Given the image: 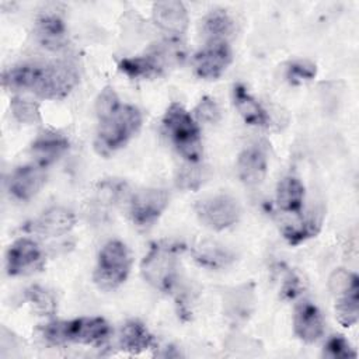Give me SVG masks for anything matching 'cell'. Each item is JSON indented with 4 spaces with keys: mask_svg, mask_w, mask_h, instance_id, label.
Wrapping results in <instances>:
<instances>
[{
    "mask_svg": "<svg viewBox=\"0 0 359 359\" xmlns=\"http://www.w3.org/2000/svg\"><path fill=\"white\" fill-rule=\"evenodd\" d=\"M130 254L128 247L119 240L104 244L98 254L94 271V282L102 290H112L122 285L130 271Z\"/></svg>",
    "mask_w": 359,
    "mask_h": 359,
    "instance_id": "7",
    "label": "cell"
},
{
    "mask_svg": "<svg viewBox=\"0 0 359 359\" xmlns=\"http://www.w3.org/2000/svg\"><path fill=\"white\" fill-rule=\"evenodd\" d=\"M142 114L133 105H121L114 114L100 121L94 147L98 154L108 156L125 146L140 129Z\"/></svg>",
    "mask_w": 359,
    "mask_h": 359,
    "instance_id": "3",
    "label": "cell"
},
{
    "mask_svg": "<svg viewBox=\"0 0 359 359\" xmlns=\"http://www.w3.org/2000/svg\"><path fill=\"white\" fill-rule=\"evenodd\" d=\"M268 171V144L257 140L245 146L237 158L238 178L250 187L259 185Z\"/></svg>",
    "mask_w": 359,
    "mask_h": 359,
    "instance_id": "12",
    "label": "cell"
},
{
    "mask_svg": "<svg viewBox=\"0 0 359 359\" xmlns=\"http://www.w3.org/2000/svg\"><path fill=\"white\" fill-rule=\"evenodd\" d=\"M163 126L177 151L185 161L198 163L202 158L201 129L194 116L180 104L171 102L163 116Z\"/></svg>",
    "mask_w": 359,
    "mask_h": 359,
    "instance_id": "4",
    "label": "cell"
},
{
    "mask_svg": "<svg viewBox=\"0 0 359 359\" xmlns=\"http://www.w3.org/2000/svg\"><path fill=\"white\" fill-rule=\"evenodd\" d=\"M233 102L245 123L265 128L269 125V115L265 108L251 95L247 87L237 83L233 88Z\"/></svg>",
    "mask_w": 359,
    "mask_h": 359,
    "instance_id": "18",
    "label": "cell"
},
{
    "mask_svg": "<svg viewBox=\"0 0 359 359\" xmlns=\"http://www.w3.org/2000/svg\"><path fill=\"white\" fill-rule=\"evenodd\" d=\"M182 55L181 46L177 42L157 43L144 55L122 59L119 62V70L130 79H153L161 76Z\"/></svg>",
    "mask_w": 359,
    "mask_h": 359,
    "instance_id": "6",
    "label": "cell"
},
{
    "mask_svg": "<svg viewBox=\"0 0 359 359\" xmlns=\"http://www.w3.org/2000/svg\"><path fill=\"white\" fill-rule=\"evenodd\" d=\"M111 327L102 317H80L70 321L49 323L42 330V337L53 344L67 342L81 345H101L108 339Z\"/></svg>",
    "mask_w": 359,
    "mask_h": 359,
    "instance_id": "2",
    "label": "cell"
},
{
    "mask_svg": "<svg viewBox=\"0 0 359 359\" xmlns=\"http://www.w3.org/2000/svg\"><path fill=\"white\" fill-rule=\"evenodd\" d=\"M178 247L171 243H156L140 264L142 276L161 292H171L178 279Z\"/></svg>",
    "mask_w": 359,
    "mask_h": 359,
    "instance_id": "5",
    "label": "cell"
},
{
    "mask_svg": "<svg viewBox=\"0 0 359 359\" xmlns=\"http://www.w3.org/2000/svg\"><path fill=\"white\" fill-rule=\"evenodd\" d=\"M321 222H323V216L321 212H313L310 216H307L304 220H300L296 226H286L282 229L283 237L287 240L289 244L296 245L300 244L303 241H306L307 238L316 236L320 231L321 227Z\"/></svg>",
    "mask_w": 359,
    "mask_h": 359,
    "instance_id": "25",
    "label": "cell"
},
{
    "mask_svg": "<svg viewBox=\"0 0 359 359\" xmlns=\"http://www.w3.org/2000/svg\"><path fill=\"white\" fill-rule=\"evenodd\" d=\"M231 63V49L229 42H206V45L195 53L192 65L198 77L215 80L220 77Z\"/></svg>",
    "mask_w": 359,
    "mask_h": 359,
    "instance_id": "11",
    "label": "cell"
},
{
    "mask_svg": "<svg viewBox=\"0 0 359 359\" xmlns=\"http://www.w3.org/2000/svg\"><path fill=\"white\" fill-rule=\"evenodd\" d=\"M24 300L41 316H52L56 311V302L50 292L39 285H32L24 292Z\"/></svg>",
    "mask_w": 359,
    "mask_h": 359,
    "instance_id": "27",
    "label": "cell"
},
{
    "mask_svg": "<svg viewBox=\"0 0 359 359\" xmlns=\"http://www.w3.org/2000/svg\"><path fill=\"white\" fill-rule=\"evenodd\" d=\"M154 345V337L137 320L125 323L119 334V348L129 353H140Z\"/></svg>",
    "mask_w": 359,
    "mask_h": 359,
    "instance_id": "21",
    "label": "cell"
},
{
    "mask_svg": "<svg viewBox=\"0 0 359 359\" xmlns=\"http://www.w3.org/2000/svg\"><path fill=\"white\" fill-rule=\"evenodd\" d=\"M335 317L344 327H352L359 318V280L334 293Z\"/></svg>",
    "mask_w": 359,
    "mask_h": 359,
    "instance_id": "23",
    "label": "cell"
},
{
    "mask_svg": "<svg viewBox=\"0 0 359 359\" xmlns=\"http://www.w3.org/2000/svg\"><path fill=\"white\" fill-rule=\"evenodd\" d=\"M122 104L119 102V98L114 90V87L107 86L101 90V93L98 94L97 100H95V112L98 119H104L107 116H109L111 114H114Z\"/></svg>",
    "mask_w": 359,
    "mask_h": 359,
    "instance_id": "31",
    "label": "cell"
},
{
    "mask_svg": "<svg viewBox=\"0 0 359 359\" xmlns=\"http://www.w3.org/2000/svg\"><path fill=\"white\" fill-rule=\"evenodd\" d=\"M45 178L43 167L38 164L17 167L7 180V191L15 201H29L43 187Z\"/></svg>",
    "mask_w": 359,
    "mask_h": 359,
    "instance_id": "13",
    "label": "cell"
},
{
    "mask_svg": "<svg viewBox=\"0 0 359 359\" xmlns=\"http://www.w3.org/2000/svg\"><path fill=\"white\" fill-rule=\"evenodd\" d=\"M69 149V140L65 135L45 129L42 130L31 144V153L34 156L35 164L41 167H46L55 163L65 151Z\"/></svg>",
    "mask_w": 359,
    "mask_h": 359,
    "instance_id": "16",
    "label": "cell"
},
{
    "mask_svg": "<svg viewBox=\"0 0 359 359\" xmlns=\"http://www.w3.org/2000/svg\"><path fill=\"white\" fill-rule=\"evenodd\" d=\"M128 191L129 189L123 181L107 180L98 185L97 195L102 203L115 205V203H119L121 201L126 199Z\"/></svg>",
    "mask_w": 359,
    "mask_h": 359,
    "instance_id": "29",
    "label": "cell"
},
{
    "mask_svg": "<svg viewBox=\"0 0 359 359\" xmlns=\"http://www.w3.org/2000/svg\"><path fill=\"white\" fill-rule=\"evenodd\" d=\"M74 223H76V217L72 210L62 206H53L45 210L34 222L32 227L39 234L55 237V236H62L70 231Z\"/></svg>",
    "mask_w": 359,
    "mask_h": 359,
    "instance_id": "19",
    "label": "cell"
},
{
    "mask_svg": "<svg viewBox=\"0 0 359 359\" xmlns=\"http://www.w3.org/2000/svg\"><path fill=\"white\" fill-rule=\"evenodd\" d=\"M10 108L13 115L17 121L22 123H36L41 122V111L38 102L22 98V97H14L10 102Z\"/></svg>",
    "mask_w": 359,
    "mask_h": 359,
    "instance_id": "28",
    "label": "cell"
},
{
    "mask_svg": "<svg viewBox=\"0 0 359 359\" xmlns=\"http://www.w3.org/2000/svg\"><path fill=\"white\" fill-rule=\"evenodd\" d=\"M323 355L331 359L356 358V352L351 348L349 342L342 335H332L324 345Z\"/></svg>",
    "mask_w": 359,
    "mask_h": 359,
    "instance_id": "32",
    "label": "cell"
},
{
    "mask_svg": "<svg viewBox=\"0 0 359 359\" xmlns=\"http://www.w3.org/2000/svg\"><path fill=\"white\" fill-rule=\"evenodd\" d=\"M195 213L203 226L220 231L238 222L241 209L237 199L226 194H219L198 201L195 203Z\"/></svg>",
    "mask_w": 359,
    "mask_h": 359,
    "instance_id": "8",
    "label": "cell"
},
{
    "mask_svg": "<svg viewBox=\"0 0 359 359\" xmlns=\"http://www.w3.org/2000/svg\"><path fill=\"white\" fill-rule=\"evenodd\" d=\"M153 21L163 31L181 35L188 28V13L185 6L177 0H165L157 1L153 4Z\"/></svg>",
    "mask_w": 359,
    "mask_h": 359,
    "instance_id": "15",
    "label": "cell"
},
{
    "mask_svg": "<svg viewBox=\"0 0 359 359\" xmlns=\"http://www.w3.org/2000/svg\"><path fill=\"white\" fill-rule=\"evenodd\" d=\"M35 34L39 43L50 50L63 48L67 42V31L63 18L55 10L41 13L36 20Z\"/></svg>",
    "mask_w": 359,
    "mask_h": 359,
    "instance_id": "17",
    "label": "cell"
},
{
    "mask_svg": "<svg viewBox=\"0 0 359 359\" xmlns=\"http://www.w3.org/2000/svg\"><path fill=\"white\" fill-rule=\"evenodd\" d=\"M1 83L6 88L31 91L43 100H62L79 83V70L69 60L24 63L6 70Z\"/></svg>",
    "mask_w": 359,
    "mask_h": 359,
    "instance_id": "1",
    "label": "cell"
},
{
    "mask_svg": "<svg viewBox=\"0 0 359 359\" xmlns=\"http://www.w3.org/2000/svg\"><path fill=\"white\" fill-rule=\"evenodd\" d=\"M304 201V185L293 175L282 178L276 187V203L282 212L300 213Z\"/></svg>",
    "mask_w": 359,
    "mask_h": 359,
    "instance_id": "20",
    "label": "cell"
},
{
    "mask_svg": "<svg viewBox=\"0 0 359 359\" xmlns=\"http://www.w3.org/2000/svg\"><path fill=\"white\" fill-rule=\"evenodd\" d=\"M234 254L217 241H202L194 250V259L209 269H222L234 261Z\"/></svg>",
    "mask_w": 359,
    "mask_h": 359,
    "instance_id": "22",
    "label": "cell"
},
{
    "mask_svg": "<svg viewBox=\"0 0 359 359\" xmlns=\"http://www.w3.org/2000/svg\"><path fill=\"white\" fill-rule=\"evenodd\" d=\"M45 257L41 247L31 238L15 240L6 255V269L10 276L29 275L42 269Z\"/></svg>",
    "mask_w": 359,
    "mask_h": 359,
    "instance_id": "10",
    "label": "cell"
},
{
    "mask_svg": "<svg viewBox=\"0 0 359 359\" xmlns=\"http://www.w3.org/2000/svg\"><path fill=\"white\" fill-rule=\"evenodd\" d=\"M324 317L314 303L302 300L294 307L293 330L303 342L311 344L320 339L324 334Z\"/></svg>",
    "mask_w": 359,
    "mask_h": 359,
    "instance_id": "14",
    "label": "cell"
},
{
    "mask_svg": "<svg viewBox=\"0 0 359 359\" xmlns=\"http://www.w3.org/2000/svg\"><path fill=\"white\" fill-rule=\"evenodd\" d=\"M195 118L201 122L216 123L220 119V108L215 98L203 97L194 109Z\"/></svg>",
    "mask_w": 359,
    "mask_h": 359,
    "instance_id": "33",
    "label": "cell"
},
{
    "mask_svg": "<svg viewBox=\"0 0 359 359\" xmlns=\"http://www.w3.org/2000/svg\"><path fill=\"white\" fill-rule=\"evenodd\" d=\"M316 73H317L316 65L306 59L293 60L286 67V79L292 84H300L303 81H309L314 79Z\"/></svg>",
    "mask_w": 359,
    "mask_h": 359,
    "instance_id": "30",
    "label": "cell"
},
{
    "mask_svg": "<svg viewBox=\"0 0 359 359\" xmlns=\"http://www.w3.org/2000/svg\"><path fill=\"white\" fill-rule=\"evenodd\" d=\"M170 203V194L163 188L140 189L129 198V215L139 227L154 224Z\"/></svg>",
    "mask_w": 359,
    "mask_h": 359,
    "instance_id": "9",
    "label": "cell"
},
{
    "mask_svg": "<svg viewBox=\"0 0 359 359\" xmlns=\"http://www.w3.org/2000/svg\"><path fill=\"white\" fill-rule=\"evenodd\" d=\"M202 34L206 42H227L234 32V21L226 10L216 8L208 13L202 20Z\"/></svg>",
    "mask_w": 359,
    "mask_h": 359,
    "instance_id": "24",
    "label": "cell"
},
{
    "mask_svg": "<svg viewBox=\"0 0 359 359\" xmlns=\"http://www.w3.org/2000/svg\"><path fill=\"white\" fill-rule=\"evenodd\" d=\"M210 172L206 165H203L201 161L198 163H191L187 161L177 174L175 184L181 189L187 191H195L203 185L205 181H208Z\"/></svg>",
    "mask_w": 359,
    "mask_h": 359,
    "instance_id": "26",
    "label": "cell"
}]
</instances>
